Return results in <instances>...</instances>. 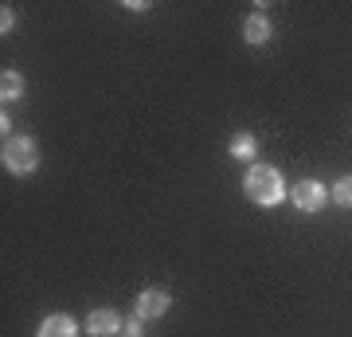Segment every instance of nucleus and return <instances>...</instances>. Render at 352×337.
<instances>
[{"mask_svg": "<svg viewBox=\"0 0 352 337\" xmlns=\"http://www.w3.org/2000/svg\"><path fill=\"white\" fill-rule=\"evenodd\" d=\"M243 39L251 43V48H258V43H266L270 39V20H266L263 12H254L247 24H243Z\"/></svg>", "mask_w": 352, "mask_h": 337, "instance_id": "obj_7", "label": "nucleus"}, {"mask_svg": "<svg viewBox=\"0 0 352 337\" xmlns=\"http://www.w3.org/2000/svg\"><path fill=\"white\" fill-rule=\"evenodd\" d=\"M87 329H90V337H113L118 329H122V318L113 310H90V318H87Z\"/></svg>", "mask_w": 352, "mask_h": 337, "instance_id": "obj_6", "label": "nucleus"}, {"mask_svg": "<svg viewBox=\"0 0 352 337\" xmlns=\"http://www.w3.org/2000/svg\"><path fill=\"white\" fill-rule=\"evenodd\" d=\"M122 334H126V337H141V318H138V314H133L126 325H122Z\"/></svg>", "mask_w": 352, "mask_h": 337, "instance_id": "obj_12", "label": "nucleus"}, {"mask_svg": "<svg viewBox=\"0 0 352 337\" xmlns=\"http://www.w3.org/2000/svg\"><path fill=\"white\" fill-rule=\"evenodd\" d=\"M20 94H24V75H20V71H4V75H0V99L12 102V99H20Z\"/></svg>", "mask_w": 352, "mask_h": 337, "instance_id": "obj_9", "label": "nucleus"}, {"mask_svg": "<svg viewBox=\"0 0 352 337\" xmlns=\"http://www.w3.org/2000/svg\"><path fill=\"white\" fill-rule=\"evenodd\" d=\"M289 200H294L298 212H321L325 200H329V192L321 188V181H298L294 192H289Z\"/></svg>", "mask_w": 352, "mask_h": 337, "instance_id": "obj_3", "label": "nucleus"}, {"mask_svg": "<svg viewBox=\"0 0 352 337\" xmlns=\"http://www.w3.org/2000/svg\"><path fill=\"white\" fill-rule=\"evenodd\" d=\"M12 28H16V12L4 4V8H0V32H12Z\"/></svg>", "mask_w": 352, "mask_h": 337, "instance_id": "obj_11", "label": "nucleus"}, {"mask_svg": "<svg viewBox=\"0 0 352 337\" xmlns=\"http://www.w3.org/2000/svg\"><path fill=\"white\" fill-rule=\"evenodd\" d=\"M168 306H173L168 290L149 287V290H141V298H138V306H133V314H138L141 322H149V318H161V314L168 310Z\"/></svg>", "mask_w": 352, "mask_h": 337, "instance_id": "obj_4", "label": "nucleus"}, {"mask_svg": "<svg viewBox=\"0 0 352 337\" xmlns=\"http://www.w3.org/2000/svg\"><path fill=\"white\" fill-rule=\"evenodd\" d=\"M36 337H78V325L71 314H47L39 322V334Z\"/></svg>", "mask_w": 352, "mask_h": 337, "instance_id": "obj_5", "label": "nucleus"}, {"mask_svg": "<svg viewBox=\"0 0 352 337\" xmlns=\"http://www.w3.org/2000/svg\"><path fill=\"white\" fill-rule=\"evenodd\" d=\"M254 153H258V141H254V134L239 130V134L231 138V157H239V161H251Z\"/></svg>", "mask_w": 352, "mask_h": 337, "instance_id": "obj_8", "label": "nucleus"}, {"mask_svg": "<svg viewBox=\"0 0 352 337\" xmlns=\"http://www.w3.org/2000/svg\"><path fill=\"white\" fill-rule=\"evenodd\" d=\"M4 169H8V173H36L39 169V145L32 138H24V134H20V138H8L4 141Z\"/></svg>", "mask_w": 352, "mask_h": 337, "instance_id": "obj_2", "label": "nucleus"}, {"mask_svg": "<svg viewBox=\"0 0 352 337\" xmlns=\"http://www.w3.org/2000/svg\"><path fill=\"white\" fill-rule=\"evenodd\" d=\"M243 192L254 200V204H263V208H274L286 200V181L278 173L274 165H251L247 176H243Z\"/></svg>", "mask_w": 352, "mask_h": 337, "instance_id": "obj_1", "label": "nucleus"}, {"mask_svg": "<svg viewBox=\"0 0 352 337\" xmlns=\"http://www.w3.org/2000/svg\"><path fill=\"white\" fill-rule=\"evenodd\" d=\"M333 200H337L340 208H352V176H340L337 185H333Z\"/></svg>", "mask_w": 352, "mask_h": 337, "instance_id": "obj_10", "label": "nucleus"}]
</instances>
